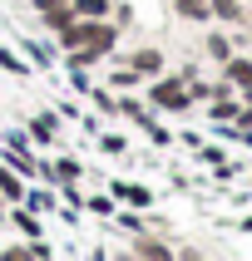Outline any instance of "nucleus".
Segmentation results:
<instances>
[{
	"mask_svg": "<svg viewBox=\"0 0 252 261\" xmlns=\"http://www.w3.org/2000/svg\"><path fill=\"white\" fill-rule=\"evenodd\" d=\"M0 261H50V247L40 237L35 242H15V247H0Z\"/></svg>",
	"mask_w": 252,
	"mask_h": 261,
	"instance_id": "7",
	"label": "nucleus"
},
{
	"mask_svg": "<svg viewBox=\"0 0 252 261\" xmlns=\"http://www.w3.org/2000/svg\"><path fill=\"white\" fill-rule=\"evenodd\" d=\"M208 10H213V20L227 25V30H237V25H247V20H252L242 0H208Z\"/></svg>",
	"mask_w": 252,
	"mask_h": 261,
	"instance_id": "4",
	"label": "nucleus"
},
{
	"mask_svg": "<svg viewBox=\"0 0 252 261\" xmlns=\"http://www.w3.org/2000/svg\"><path fill=\"white\" fill-rule=\"evenodd\" d=\"M25 5H30V0H25Z\"/></svg>",
	"mask_w": 252,
	"mask_h": 261,
	"instance_id": "25",
	"label": "nucleus"
},
{
	"mask_svg": "<svg viewBox=\"0 0 252 261\" xmlns=\"http://www.w3.org/2000/svg\"><path fill=\"white\" fill-rule=\"evenodd\" d=\"M119 227H124V232H144V217H139V212H133V207H129V212H119Z\"/></svg>",
	"mask_w": 252,
	"mask_h": 261,
	"instance_id": "21",
	"label": "nucleus"
},
{
	"mask_svg": "<svg viewBox=\"0 0 252 261\" xmlns=\"http://www.w3.org/2000/svg\"><path fill=\"white\" fill-rule=\"evenodd\" d=\"M89 212H99V217H114V197H104V192H99V197H89Z\"/></svg>",
	"mask_w": 252,
	"mask_h": 261,
	"instance_id": "20",
	"label": "nucleus"
},
{
	"mask_svg": "<svg viewBox=\"0 0 252 261\" xmlns=\"http://www.w3.org/2000/svg\"><path fill=\"white\" fill-rule=\"evenodd\" d=\"M144 103H153L158 114H188L193 109V94H188V84H183V74H168L163 69L158 79H148L144 84Z\"/></svg>",
	"mask_w": 252,
	"mask_h": 261,
	"instance_id": "1",
	"label": "nucleus"
},
{
	"mask_svg": "<svg viewBox=\"0 0 252 261\" xmlns=\"http://www.w3.org/2000/svg\"><path fill=\"white\" fill-rule=\"evenodd\" d=\"M89 99H94L99 114H119V99H114V89H109V84H104V89H89Z\"/></svg>",
	"mask_w": 252,
	"mask_h": 261,
	"instance_id": "17",
	"label": "nucleus"
},
{
	"mask_svg": "<svg viewBox=\"0 0 252 261\" xmlns=\"http://www.w3.org/2000/svg\"><path fill=\"white\" fill-rule=\"evenodd\" d=\"M25 182H30V177H20V173H15V168H10V163L0 158V197H5V207L25 202V192H30Z\"/></svg>",
	"mask_w": 252,
	"mask_h": 261,
	"instance_id": "5",
	"label": "nucleus"
},
{
	"mask_svg": "<svg viewBox=\"0 0 252 261\" xmlns=\"http://www.w3.org/2000/svg\"><path fill=\"white\" fill-rule=\"evenodd\" d=\"M203 55L213 59V64H222V59L233 55V30H227V25L208 30V35H203Z\"/></svg>",
	"mask_w": 252,
	"mask_h": 261,
	"instance_id": "6",
	"label": "nucleus"
},
{
	"mask_svg": "<svg viewBox=\"0 0 252 261\" xmlns=\"http://www.w3.org/2000/svg\"><path fill=\"white\" fill-rule=\"evenodd\" d=\"M25 49H30V59H35V64H50V59H55V49H50V44H35V40H25Z\"/></svg>",
	"mask_w": 252,
	"mask_h": 261,
	"instance_id": "22",
	"label": "nucleus"
},
{
	"mask_svg": "<svg viewBox=\"0 0 252 261\" xmlns=\"http://www.w3.org/2000/svg\"><path fill=\"white\" fill-rule=\"evenodd\" d=\"M50 173H55V182H79L84 168H79V158H64V153H59V158L50 163Z\"/></svg>",
	"mask_w": 252,
	"mask_h": 261,
	"instance_id": "15",
	"label": "nucleus"
},
{
	"mask_svg": "<svg viewBox=\"0 0 252 261\" xmlns=\"http://www.w3.org/2000/svg\"><path fill=\"white\" fill-rule=\"evenodd\" d=\"M218 79L233 89V94H242V89L252 84V55H227V59L218 64Z\"/></svg>",
	"mask_w": 252,
	"mask_h": 261,
	"instance_id": "3",
	"label": "nucleus"
},
{
	"mask_svg": "<svg viewBox=\"0 0 252 261\" xmlns=\"http://www.w3.org/2000/svg\"><path fill=\"white\" fill-rule=\"evenodd\" d=\"M173 5L178 20H188V25H208L213 20V10H208V0H168Z\"/></svg>",
	"mask_w": 252,
	"mask_h": 261,
	"instance_id": "11",
	"label": "nucleus"
},
{
	"mask_svg": "<svg viewBox=\"0 0 252 261\" xmlns=\"http://www.w3.org/2000/svg\"><path fill=\"white\" fill-rule=\"evenodd\" d=\"M25 138H30V143H40V148H50V143L59 138L55 114H35V118H30V128H25Z\"/></svg>",
	"mask_w": 252,
	"mask_h": 261,
	"instance_id": "9",
	"label": "nucleus"
},
{
	"mask_svg": "<svg viewBox=\"0 0 252 261\" xmlns=\"http://www.w3.org/2000/svg\"><path fill=\"white\" fill-rule=\"evenodd\" d=\"M55 202H59V192H35V188L25 192V207H30V212H55Z\"/></svg>",
	"mask_w": 252,
	"mask_h": 261,
	"instance_id": "16",
	"label": "nucleus"
},
{
	"mask_svg": "<svg viewBox=\"0 0 252 261\" xmlns=\"http://www.w3.org/2000/svg\"><path fill=\"white\" fill-rule=\"evenodd\" d=\"M79 20H109L114 15V0H70Z\"/></svg>",
	"mask_w": 252,
	"mask_h": 261,
	"instance_id": "13",
	"label": "nucleus"
},
{
	"mask_svg": "<svg viewBox=\"0 0 252 261\" xmlns=\"http://www.w3.org/2000/svg\"><path fill=\"white\" fill-rule=\"evenodd\" d=\"M124 64H129V69L139 74L144 84H148V79H158V74L168 69V59H163V49H158V44H139V49H133V55L124 59Z\"/></svg>",
	"mask_w": 252,
	"mask_h": 261,
	"instance_id": "2",
	"label": "nucleus"
},
{
	"mask_svg": "<svg viewBox=\"0 0 252 261\" xmlns=\"http://www.w3.org/2000/svg\"><path fill=\"white\" fill-rule=\"evenodd\" d=\"M208 118H213V123H233L237 118V94L233 89H218V94L208 99Z\"/></svg>",
	"mask_w": 252,
	"mask_h": 261,
	"instance_id": "8",
	"label": "nucleus"
},
{
	"mask_svg": "<svg viewBox=\"0 0 252 261\" xmlns=\"http://www.w3.org/2000/svg\"><path fill=\"white\" fill-rule=\"evenodd\" d=\"M124 148H129V138H124V133H99V153H109V158H119Z\"/></svg>",
	"mask_w": 252,
	"mask_h": 261,
	"instance_id": "18",
	"label": "nucleus"
},
{
	"mask_svg": "<svg viewBox=\"0 0 252 261\" xmlns=\"http://www.w3.org/2000/svg\"><path fill=\"white\" fill-rule=\"evenodd\" d=\"M139 84H144V79H139V74H133L129 64H119V69L109 74V89H114V94H133Z\"/></svg>",
	"mask_w": 252,
	"mask_h": 261,
	"instance_id": "14",
	"label": "nucleus"
},
{
	"mask_svg": "<svg viewBox=\"0 0 252 261\" xmlns=\"http://www.w3.org/2000/svg\"><path fill=\"white\" fill-rule=\"evenodd\" d=\"M109 192H114V202H129L133 212H139V207H153V192L139 188V182H109Z\"/></svg>",
	"mask_w": 252,
	"mask_h": 261,
	"instance_id": "10",
	"label": "nucleus"
},
{
	"mask_svg": "<svg viewBox=\"0 0 252 261\" xmlns=\"http://www.w3.org/2000/svg\"><path fill=\"white\" fill-rule=\"evenodd\" d=\"M70 20H74V5H70V0H64V5H50V10H40V25L50 30V35H59Z\"/></svg>",
	"mask_w": 252,
	"mask_h": 261,
	"instance_id": "12",
	"label": "nucleus"
},
{
	"mask_svg": "<svg viewBox=\"0 0 252 261\" xmlns=\"http://www.w3.org/2000/svg\"><path fill=\"white\" fill-rule=\"evenodd\" d=\"M242 232H252V217H242Z\"/></svg>",
	"mask_w": 252,
	"mask_h": 261,
	"instance_id": "24",
	"label": "nucleus"
},
{
	"mask_svg": "<svg viewBox=\"0 0 252 261\" xmlns=\"http://www.w3.org/2000/svg\"><path fill=\"white\" fill-rule=\"evenodd\" d=\"M0 69H5V74H20V79H25V74H30V64L15 55V49H0Z\"/></svg>",
	"mask_w": 252,
	"mask_h": 261,
	"instance_id": "19",
	"label": "nucleus"
},
{
	"mask_svg": "<svg viewBox=\"0 0 252 261\" xmlns=\"http://www.w3.org/2000/svg\"><path fill=\"white\" fill-rule=\"evenodd\" d=\"M173 261H208L203 251H193V247H183V251H173Z\"/></svg>",
	"mask_w": 252,
	"mask_h": 261,
	"instance_id": "23",
	"label": "nucleus"
}]
</instances>
